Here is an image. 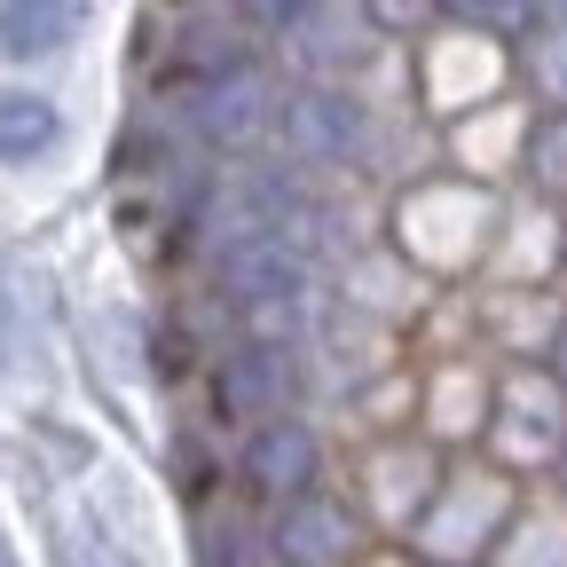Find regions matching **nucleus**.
<instances>
[{
    "instance_id": "nucleus-1",
    "label": "nucleus",
    "mask_w": 567,
    "mask_h": 567,
    "mask_svg": "<svg viewBox=\"0 0 567 567\" xmlns=\"http://www.w3.org/2000/svg\"><path fill=\"white\" fill-rule=\"evenodd\" d=\"M300 284H308L300 252L284 245V237H260V229H252L245 245H229V260H221V292H229L237 308H292Z\"/></svg>"
},
{
    "instance_id": "nucleus-2",
    "label": "nucleus",
    "mask_w": 567,
    "mask_h": 567,
    "mask_svg": "<svg viewBox=\"0 0 567 567\" xmlns=\"http://www.w3.org/2000/svg\"><path fill=\"white\" fill-rule=\"evenodd\" d=\"M284 134H292L300 166H347L363 151V111H354L339 87H308V95H292V111H284Z\"/></svg>"
},
{
    "instance_id": "nucleus-3",
    "label": "nucleus",
    "mask_w": 567,
    "mask_h": 567,
    "mask_svg": "<svg viewBox=\"0 0 567 567\" xmlns=\"http://www.w3.org/2000/svg\"><path fill=\"white\" fill-rule=\"evenodd\" d=\"M354 551V520L347 505H331V496H292L276 520V559L284 567H347Z\"/></svg>"
},
{
    "instance_id": "nucleus-4",
    "label": "nucleus",
    "mask_w": 567,
    "mask_h": 567,
    "mask_svg": "<svg viewBox=\"0 0 567 567\" xmlns=\"http://www.w3.org/2000/svg\"><path fill=\"white\" fill-rule=\"evenodd\" d=\"M245 481L260 496H308V481H316V434L292 425V417H268L252 434V450H245Z\"/></svg>"
},
{
    "instance_id": "nucleus-5",
    "label": "nucleus",
    "mask_w": 567,
    "mask_h": 567,
    "mask_svg": "<svg viewBox=\"0 0 567 567\" xmlns=\"http://www.w3.org/2000/svg\"><path fill=\"white\" fill-rule=\"evenodd\" d=\"M260 126H268V80L260 71H221V80L197 95V134L221 142V151L260 142Z\"/></svg>"
},
{
    "instance_id": "nucleus-6",
    "label": "nucleus",
    "mask_w": 567,
    "mask_h": 567,
    "mask_svg": "<svg viewBox=\"0 0 567 567\" xmlns=\"http://www.w3.org/2000/svg\"><path fill=\"white\" fill-rule=\"evenodd\" d=\"M87 0H0V48L9 55H48L80 32Z\"/></svg>"
},
{
    "instance_id": "nucleus-7",
    "label": "nucleus",
    "mask_w": 567,
    "mask_h": 567,
    "mask_svg": "<svg viewBox=\"0 0 567 567\" xmlns=\"http://www.w3.org/2000/svg\"><path fill=\"white\" fill-rule=\"evenodd\" d=\"M55 142V103L32 87H0V166H24Z\"/></svg>"
},
{
    "instance_id": "nucleus-8",
    "label": "nucleus",
    "mask_w": 567,
    "mask_h": 567,
    "mask_svg": "<svg viewBox=\"0 0 567 567\" xmlns=\"http://www.w3.org/2000/svg\"><path fill=\"white\" fill-rule=\"evenodd\" d=\"M229 410H276L284 402V354L276 347H245L237 363H229Z\"/></svg>"
},
{
    "instance_id": "nucleus-9",
    "label": "nucleus",
    "mask_w": 567,
    "mask_h": 567,
    "mask_svg": "<svg viewBox=\"0 0 567 567\" xmlns=\"http://www.w3.org/2000/svg\"><path fill=\"white\" fill-rule=\"evenodd\" d=\"M450 17H465V24H481V32H520L528 17H536V0H450Z\"/></svg>"
},
{
    "instance_id": "nucleus-10",
    "label": "nucleus",
    "mask_w": 567,
    "mask_h": 567,
    "mask_svg": "<svg viewBox=\"0 0 567 567\" xmlns=\"http://www.w3.org/2000/svg\"><path fill=\"white\" fill-rule=\"evenodd\" d=\"M308 9H316V0H252V17H260L268 32H284V24H300Z\"/></svg>"
},
{
    "instance_id": "nucleus-11",
    "label": "nucleus",
    "mask_w": 567,
    "mask_h": 567,
    "mask_svg": "<svg viewBox=\"0 0 567 567\" xmlns=\"http://www.w3.org/2000/svg\"><path fill=\"white\" fill-rule=\"evenodd\" d=\"M80 567H118V559L111 551H80Z\"/></svg>"
}]
</instances>
